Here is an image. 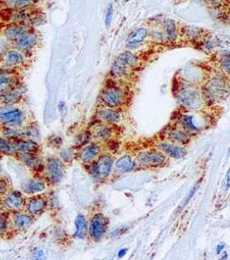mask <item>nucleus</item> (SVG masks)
Instances as JSON below:
<instances>
[{
    "instance_id": "f257e3e1",
    "label": "nucleus",
    "mask_w": 230,
    "mask_h": 260,
    "mask_svg": "<svg viewBox=\"0 0 230 260\" xmlns=\"http://www.w3.org/2000/svg\"><path fill=\"white\" fill-rule=\"evenodd\" d=\"M27 111L18 104L0 107V127L24 128L28 121Z\"/></svg>"
},
{
    "instance_id": "f03ea898",
    "label": "nucleus",
    "mask_w": 230,
    "mask_h": 260,
    "mask_svg": "<svg viewBox=\"0 0 230 260\" xmlns=\"http://www.w3.org/2000/svg\"><path fill=\"white\" fill-rule=\"evenodd\" d=\"M176 96L177 103L186 110H198L204 104V93L189 83L181 84L177 89Z\"/></svg>"
},
{
    "instance_id": "7ed1b4c3",
    "label": "nucleus",
    "mask_w": 230,
    "mask_h": 260,
    "mask_svg": "<svg viewBox=\"0 0 230 260\" xmlns=\"http://www.w3.org/2000/svg\"><path fill=\"white\" fill-rule=\"evenodd\" d=\"M203 93L204 98L210 103H218L229 96V83L224 77H213L208 81Z\"/></svg>"
},
{
    "instance_id": "20e7f679",
    "label": "nucleus",
    "mask_w": 230,
    "mask_h": 260,
    "mask_svg": "<svg viewBox=\"0 0 230 260\" xmlns=\"http://www.w3.org/2000/svg\"><path fill=\"white\" fill-rule=\"evenodd\" d=\"M139 64V58L129 50L120 54L112 63L110 74L113 78H122L127 77L130 70Z\"/></svg>"
},
{
    "instance_id": "39448f33",
    "label": "nucleus",
    "mask_w": 230,
    "mask_h": 260,
    "mask_svg": "<svg viewBox=\"0 0 230 260\" xmlns=\"http://www.w3.org/2000/svg\"><path fill=\"white\" fill-rule=\"evenodd\" d=\"M100 100L108 108L117 109L122 106L125 102V92L116 84H108L100 93Z\"/></svg>"
},
{
    "instance_id": "423d86ee",
    "label": "nucleus",
    "mask_w": 230,
    "mask_h": 260,
    "mask_svg": "<svg viewBox=\"0 0 230 260\" xmlns=\"http://www.w3.org/2000/svg\"><path fill=\"white\" fill-rule=\"evenodd\" d=\"M109 219L103 213H97L93 215L89 224V235L95 242L103 239L107 232Z\"/></svg>"
},
{
    "instance_id": "0eeeda50",
    "label": "nucleus",
    "mask_w": 230,
    "mask_h": 260,
    "mask_svg": "<svg viewBox=\"0 0 230 260\" xmlns=\"http://www.w3.org/2000/svg\"><path fill=\"white\" fill-rule=\"evenodd\" d=\"M45 172L46 180L50 183L56 185L62 181L64 175V163L57 157H50L45 160Z\"/></svg>"
},
{
    "instance_id": "6e6552de",
    "label": "nucleus",
    "mask_w": 230,
    "mask_h": 260,
    "mask_svg": "<svg viewBox=\"0 0 230 260\" xmlns=\"http://www.w3.org/2000/svg\"><path fill=\"white\" fill-rule=\"evenodd\" d=\"M89 165H91L90 174L94 177L97 179H105L111 175L113 167V159L111 155L104 154L98 157L97 160Z\"/></svg>"
},
{
    "instance_id": "1a4fd4ad",
    "label": "nucleus",
    "mask_w": 230,
    "mask_h": 260,
    "mask_svg": "<svg viewBox=\"0 0 230 260\" xmlns=\"http://www.w3.org/2000/svg\"><path fill=\"white\" fill-rule=\"evenodd\" d=\"M166 160L162 152L154 150L143 151L137 157L136 161L143 168H158L164 165Z\"/></svg>"
},
{
    "instance_id": "9d476101",
    "label": "nucleus",
    "mask_w": 230,
    "mask_h": 260,
    "mask_svg": "<svg viewBox=\"0 0 230 260\" xmlns=\"http://www.w3.org/2000/svg\"><path fill=\"white\" fill-rule=\"evenodd\" d=\"M48 208V200L45 195L39 194L32 195L30 196L25 201L24 209L25 212L30 213L34 217L41 216L45 213Z\"/></svg>"
},
{
    "instance_id": "9b49d317",
    "label": "nucleus",
    "mask_w": 230,
    "mask_h": 260,
    "mask_svg": "<svg viewBox=\"0 0 230 260\" xmlns=\"http://www.w3.org/2000/svg\"><path fill=\"white\" fill-rule=\"evenodd\" d=\"M25 201L26 200L24 198L23 192L19 191H10L4 197V207H6V210L12 213L19 212L24 209Z\"/></svg>"
},
{
    "instance_id": "f8f14e48",
    "label": "nucleus",
    "mask_w": 230,
    "mask_h": 260,
    "mask_svg": "<svg viewBox=\"0 0 230 260\" xmlns=\"http://www.w3.org/2000/svg\"><path fill=\"white\" fill-rule=\"evenodd\" d=\"M21 192L24 194L32 196L45 192L47 188V181L41 178H31L21 184Z\"/></svg>"
},
{
    "instance_id": "ddd939ff",
    "label": "nucleus",
    "mask_w": 230,
    "mask_h": 260,
    "mask_svg": "<svg viewBox=\"0 0 230 260\" xmlns=\"http://www.w3.org/2000/svg\"><path fill=\"white\" fill-rule=\"evenodd\" d=\"M158 149L166 156L171 157L175 160H180L187 155V150L184 147L173 142H161L157 146Z\"/></svg>"
},
{
    "instance_id": "4468645a",
    "label": "nucleus",
    "mask_w": 230,
    "mask_h": 260,
    "mask_svg": "<svg viewBox=\"0 0 230 260\" xmlns=\"http://www.w3.org/2000/svg\"><path fill=\"white\" fill-rule=\"evenodd\" d=\"M16 157L24 167L31 171L45 170V161L40 156V154H18Z\"/></svg>"
},
{
    "instance_id": "2eb2a0df",
    "label": "nucleus",
    "mask_w": 230,
    "mask_h": 260,
    "mask_svg": "<svg viewBox=\"0 0 230 260\" xmlns=\"http://www.w3.org/2000/svg\"><path fill=\"white\" fill-rule=\"evenodd\" d=\"M11 222L15 230L23 232L31 228V225L35 222V217L27 212L24 213L22 211H19V212L12 213L11 216Z\"/></svg>"
},
{
    "instance_id": "dca6fc26",
    "label": "nucleus",
    "mask_w": 230,
    "mask_h": 260,
    "mask_svg": "<svg viewBox=\"0 0 230 260\" xmlns=\"http://www.w3.org/2000/svg\"><path fill=\"white\" fill-rule=\"evenodd\" d=\"M101 153V148L98 143L92 142L84 146L78 153V159L83 164H91L97 160Z\"/></svg>"
},
{
    "instance_id": "f3484780",
    "label": "nucleus",
    "mask_w": 230,
    "mask_h": 260,
    "mask_svg": "<svg viewBox=\"0 0 230 260\" xmlns=\"http://www.w3.org/2000/svg\"><path fill=\"white\" fill-rule=\"evenodd\" d=\"M24 87L17 84L12 89L0 94V107L19 104L24 98Z\"/></svg>"
},
{
    "instance_id": "a211bd4d",
    "label": "nucleus",
    "mask_w": 230,
    "mask_h": 260,
    "mask_svg": "<svg viewBox=\"0 0 230 260\" xmlns=\"http://www.w3.org/2000/svg\"><path fill=\"white\" fill-rule=\"evenodd\" d=\"M18 154H40V146L36 142L27 138H19L12 142Z\"/></svg>"
},
{
    "instance_id": "6ab92c4d",
    "label": "nucleus",
    "mask_w": 230,
    "mask_h": 260,
    "mask_svg": "<svg viewBox=\"0 0 230 260\" xmlns=\"http://www.w3.org/2000/svg\"><path fill=\"white\" fill-rule=\"evenodd\" d=\"M165 138L167 142L182 145L189 142L190 134L180 127H170L165 132Z\"/></svg>"
},
{
    "instance_id": "aec40b11",
    "label": "nucleus",
    "mask_w": 230,
    "mask_h": 260,
    "mask_svg": "<svg viewBox=\"0 0 230 260\" xmlns=\"http://www.w3.org/2000/svg\"><path fill=\"white\" fill-rule=\"evenodd\" d=\"M195 115L192 114H182L178 116V124L183 129L189 134L200 132L203 127L198 122V120Z\"/></svg>"
},
{
    "instance_id": "412c9836",
    "label": "nucleus",
    "mask_w": 230,
    "mask_h": 260,
    "mask_svg": "<svg viewBox=\"0 0 230 260\" xmlns=\"http://www.w3.org/2000/svg\"><path fill=\"white\" fill-rule=\"evenodd\" d=\"M96 116L100 121L108 124H116L122 120V115L120 111L116 109L108 108V107L99 110L96 114Z\"/></svg>"
},
{
    "instance_id": "4be33fe9",
    "label": "nucleus",
    "mask_w": 230,
    "mask_h": 260,
    "mask_svg": "<svg viewBox=\"0 0 230 260\" xmlns=\"http://www.w3.org/2000/svg\"><path fill=\"white\" fill-rule=\"evenodd\" d=\"M91 136L99 142H106L112 136V129L105 123H98L92 128Z\"/></svg>"
},
{
    "instance_id": "5701e85b",
    "label": "nucleus",
    "mask_w": 230,
    "mask_h": 260,
    "mask_svg": "<svg viewBox=\"0 0 230 260\" xmlns=\"http://www.w3.org/2000/svg\"><path fill=\"white\" fill-rule=\"evenodd\" d=\"M149 36V32L146 28L144 27H140L133 30V32L131 33L129 38L127 39V46L130 49L138 47L139 45H141L142 43H144L145 39H147Z\"/></svg>"
},
{
    "instance_id": "b1692460",
    "label": "nucleus",
    "mask_w": 230,
    "mask_h": 260,
    "mask_svg": "<svg viewBox=\"0 0 230 260\" xmlns=\"http://www.w3.org/2000/svg\"><path fill=\"white\" fill-rule=\"evenodd\" d=\"M24 62V55L18 50H10L4 54V64L7 68H12L23 64Z\"/></svg>"
},
{
    "instance_id": "393cba45",
    "label": "nucleus",
    "mask_w": 230,
    "mask_h": 260,
    "mask_svg": "<svg viewBox=\"0 0 230 260\" xmlns=\"http://www.w3.org/2000/svg\"><path fill=\"white\" fill-rule=\"evenodd\" d=\"M74 226H75V231L73 234V237L77 240H84L87 236V234L89 233V224L85 216L82 213L78 214L74 220Z\"/></svg>"
},
{
    "instance_id": "a878e982",
    "label": "nucleus",
    "mask_w": 230,
    "mask_h": 260,
    "mask_svg": "<svg viewBox=\"0 0 230 260\" xmlns=\"http://www.w3.org/2000/svg\"><path fill=\"white\" fill-rule=\"evenodd\" d=\"M16 44H17V47L21 50H31L37 44V37L35 33L27 30L24 35L16 41Z\"/></svg>"
},
{
    "instance_id": "bb28decb",
    "label": "nucleus",
    "mask_w": 230,
    "mask_h": 260,
    "mask_svg": "<svg viewBox=\"0 0 230 260\" xmlns=\"http://www.w3.org/2000/svg\"><path fill=\"white\" fill-rule=\"evenodd\" d=\"M136 165H137V161L133 159V157L128 154H125L116 160L114 167L115 169L120 173H127V172L134 170Z\"/></svg>"
},
{
    "instance_id": "cd10ccee",
    "label": "nucleus",
    "mask_w": 230,
    "mask_h": 260,
    "mask_svg": "<svg viewBox=\"0 0 230 260\" xmlns=\"http://www.w3.org/2000/svg\"><path fill=\"white\" fill-rule=\"evenodd\" d=\"M27 30V28L21 24H12L5 30V37L9 41H17Z\"/></svg>"
},
{
    "instance_id": "c85d7f7f",
    "label": "nucleus",
    "mask_w": 230,
    "mask_h": 260,
    "mask_svg": "<svg viewBox=\"0 0 230 260\" xmlns=\"http://www.w3.org/2000/svg\"><path fill=\"white\" fill-rule=\"evenodd\" d=\"M16 85H17V78L15 76H13L11 73L0 76V94L8 91Z\"/></svg>"
},
{
    "instance_id": "c756f323",
    "label": "nucleus",
    "mask_w": 230,
    "mask_h": 260,
    "mask_svg": "<svg viewBox=\"0 0 230 260\" xmlns=\"http://www.w3.org/2000/svg\"><path fill=\"white\" fill-rule=\"evenodd\" d=\"M164 30H165L164 34H165V39L170 42H175L177 40L178 33H177V24L174 20L167 19L165 21Z\"/></svg>"
},
{
    "instance_id": "7c9ffc66",
    "label": "nucleus",
    "mask_w": 230,
    "mask_h": 260,
    "mask_svg": "<svg viewBox=\"0 0 230 260\" xmlns=\"http://www.w3.org/2000/svg\"><path fill=\"white\" fill-rule=\"evenodd\" d=\"M0 151L3 153L5 155H12V156H16V153L13 143L9 140L4 138L2 136H0Z\"/></svg>"
},
{
    "instance_id": "2f4dec72",
    "label": "nucleus",
    "mask_w": 230,
    "mask_h": 260,
    "mask_svg": "<svg viewBox=\"0 0 230 260\" xmlns=\"http://www.w3.org/2000/svg\"><path fill=\"white\" fill-rule=\"evenodd\" d=\"M218 61L221 65V68L227 74L230 75V51L223 50L218 55Z\"/></svg>"
},
{
    "instance_id": "473e14b6",
    "label": "nucleus",
    "mask_w": 230,
    "mask_h": 260,
    "mask_svg": "<svg viewBox=\"0 0 230 260\" xmlns=\"http://www.w3.org/2000/svg\"><path fill=\"white\" fill-rule=\"evenodd\" d=\"M203 30L198 27L186 26L183 29V34L189 40H197L202 36Z\"/></svg>"
},
{
    "instance_id": "72a5a7b5",
    "label": "nucleus",
    "mask_w": 230,
    "mask_h": 260,
    "mask_svg": "<svg viewBox=\"0 0 230 260\" xmlns=\"http://www.w3.org/2000/svg\"><path fill=\"white\" fill-rule=\"evenodd\" d=\"M37 2L39 0H12V6L16 11H24Z\"/></svg>"
},
{
    "instance_id": "f704fd0d",
    "label": "nucleus",
    "mask_w": 230,
    "mask_h": 260,
    "mask_svg": "<svg viewBox=\"0 0 230 260\" xmlns=\"http://www.w3.org/2000/svg\"><path fill=\"white\" fill-rule=\"evenodd\" d=\"M74 158V151L72 150L71 148H62L60 153V159L62 160V162L64 164H68L73 161Z\"/></svg>"
},
{
    "instance_id": "c9c22d12",
    "label": "nucleus",
    "mask_w": 230,
    "mask_h": 260,
    "mask_svg": "<svg viewBox=\"0 0 230 260\" xmlns=\"http://www.w3.org/2000/svg\"><path fill=\"white\" fill-rule=\"evenodd\" d=\"M9 219L4 213H0V237L6 235L9 229Z\"/></svg>"
},
{
    "instance_id": "e433bc0d",
    "label": "nucleus",
    "mask_w": 230,
    "mask_h": 260,
    "mask_svg": "<svg viewBox=\"0 0 230 260\" xmlns=\"http://www.w3.org/2000/svg\"><path fill=\"white\" fill-rule=\"evenodd\" d=\"M220 42L216 38H210V39H204L203 42V49L207 50H212L218 46Z\"/></svg>"
},
{
    "instance_id": "4c0bfd02",
    "label": "nucleus",
    "mask_w": 230,
    "mask_h": 260,
    "mask_svg": "<svg viewBox=\"0 0 230 260\" xmlns=\"http://www.w3.org/2000/svg\"><path fill=\"white\" fill-rule=\"evenodd\" d=\"M11 185L6 178H0V197H5L10 192Z\"/></svg>"
},
{
    "instance_id": "58836bf2",
    "label": "nucleus",
    "mask_w": 230,
    "mask_h": 260,
    "mask_svg": "<svg viewBox=\"0 0 230 260\" xmlns=\"http://www.w3.org/2000/svg\"><path fill=\"white\" fill-rule=\"evenodd\" d=\"M112 15H113V6L112 4H109L106 8V16H105V25L106 28H109L112 24Z\"/></svg>"
},
{
    "instance_id": "ea45409f",
    "label": "nucleus",
    "mask_w": 230,
    "mask_h": 260,
    "mask_svg": "<svg viewBox=\"0 0 230 260\" xmlns=\"http://www.w3.org/2000/svg\"><path fill=\"white\" fill-rule=\"evenodd\" d=\"M151 38L156 42H163L165 39H165V34L160 32V31H154L151 33Z\"/></svg>"
},
{
    "instance_id": "a19ab883",
    "label": "nucleus",
    "mask_w": 230,
    "mask_h": 260,
    "mask_svg": "<svg viewBox=\"0 0 230 260\" xmlns=\"http://www.w3.org/2000/svg\"><path fill=\"white\" fill-rule=\"evenodd\" d=\"M34 256L36 258H42V257H45V253H44V251L43 250H35V252H34Z\"/></svg>"
},
{
    "instance_id": "79ce46f5",
    "label": "nucleus",
    "mask_w": 230,
    "mask_h": 260,
    "mask_svg": "<svg viewBox=\"0 0 230 260\" xmlns=\"http://www.w3.org/2000/svg\"><path fill=\"white\" fill-rule=\"evenodd\" d=\"M230 186V169L228 170V172H227V184H226V189H228L229 188Z\"/></svg>"
},
{
    "instance_id": "37998d69",
    "label": "nucleus",
    "mask_w": 230,
    "mask_h": 260,
    "mask_svg": "<svg viewBox=\"0 0 230 260\" xmlns=\"http://www.w3.org/2000/svg\"><path fill=\"white\" fill-rule=\"evenodd\" d=\"M126 251H121V252H119V257H123V256L125 255V253H126Z\"/></svg>"
},
{
    "instance_id": "c03bdc74",
    "label": "nucleus",
    "mask_w": 230,
    "mask_h": 260,
    "mask_svg": "<svg viewBox=\"0 0 230 260\" xmlns=\"http://www.w3.org/2000/svg\"><path fill=\"white\" fill-rule=\"evenodd\" d=\"M4 157H5V154L0 151V160H2L3 159Z\"/></svg>"
},
{
    "instance_id": "a18cd8bd",
    "label": "nucleus",
    "mask_w": 230,
    "mask_h": 260,
    "mask_svg": "<svg viewBox=\"0 0 230 260\" xmlns=\"http://www.w3.org/2000/svg\"><path fill=\"white\" fill-rule=\"evenodd\" d=\"M2 172H3V169H2V166L0 165V176L2 175Z\"/></svg>"
},
{
    "instance_id": "49530a36",
    "label": "nucleus",
    "mask_w": 230,
    "mask_h": 260,
    "mask_svg": "<svg viewBox=\"0 0 230 260\" xmlns=\"http://www.w3.org/2000/svg\"><path fill=\"white\" fill-rule=\"evenodd\" d=\"M192 1H196V2H199L201 0H192Z\"/></svg>"
},
{
    "instance_id": "de8ad7c7",
    "label": "nucleus",
    "mask_w": 230,
    "mask_h": 260,
    "mask_svg": "<svg viewBox=\"0 0 230 260\" xmlns=\"http://www.w3.org/2000/svg\"><path fill=\"white\" fill-rule=\"evenodd\" d=\"M228 21H229V23H230V12H229V14H228Z\"/></svg>"
},
{
    "instance_id": "09e8293b",
    "label": "nucleus",
    "mask_w": 230,
    "mask_h": 260,
    "mask_svg": "<svg viewBox=\"0 0 230 260\" xmlns=\"http://www.w3.org/2000/svg\"><path fill=\"white\" fill-rule=\"evenodd\" d=\"M117 1H121V0H117Z\"/></svg>"
}]
</instances>
